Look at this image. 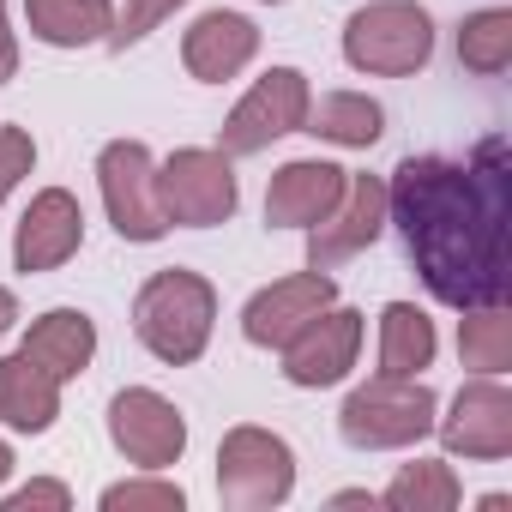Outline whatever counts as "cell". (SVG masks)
<instances>
[{
  "mask_svg": "<svg viewBox=\"0 0 512 512\" xmlns=\"http://www.w3.org/2000/svg\"><path fill=\"white\" fill-rule=\"evenodd\" d=\"M506 139H482L464 163L404 157L386 181V223L446 308L506 302Z\"/></svg>",
  "mask_w": 512,
  "mask_h": 512,
  "instance_id": "cell-1",
  "label": "cell"
},
{
  "mask_svg": "<svg viewBox=\"0 0 512 512\" xmlns=\"http://www.w3.org/2000/svg\"><path fill=\"white\" fill-rule=\"evenodd\" d=\"M25 31L49 49H91L115 31L109 0H25Z\"/></svg>",
  "mask_w": 512,
  "mask_h": 512,
  "instance_id": "cell-19",
  "label": "cell"
},
{
  "mask_svg": "<svg viewBox=\"0 0 512 512\" xmlns=\"http://www.w3.org/2000/svg\"><path fill=\"white\" fill-rule=\"evenodd\" d=\"M434 434L446 440L452 458H476V464L512 458V392L494 374L464 380L452 398V416H434Z\"/></svg>",
  "mask_w": 512,
  "mask_h": 512,
  "instance_id": "cell-10",
  "label": "cell"
},
{
  "mask_svg": "<svg viewBox=\"0 0 512 512\" xmlns=\"http://www.w3.org/2000/svg\"><path fill=\"white\" fill-rule=\"evenodd\" d=\"M344 181L350 169L326 163V157H296L272 175L266 187V223L272 229H314L338 199H344Z\"/></svg>",
  "mask_w": 512,
  "mask_h": 512,
  "instance_id": "cell-15",
  "label": "cell"
},
{
  "mask_svg": "<svg viewBox=\"0 0 512 512\" xmlns=\"http://www.w3.org/2000/svg\"><path fill=\"white\" fill-rule=\"evenodd\" d=\"M253 55H260V25H253L247 13H199L193 31L181 37V61L199 85H223L235 73L253 67Z\"/></svg>",
  "mask_w": 512,
  "mask_h": 512,
  "instance_id": "cell-16",
  "label": "cell"
},
{
  "mask_svg": "<svg viewBox=\"0 0 512 512\" xmlns=\"http://www.w3.org/2000/svg\"><path fill=\"white\" fill-rule=\"evenodd\" d=\"M211 326H217V290L199 272L169 266V272L145 278V290L133 296V332L169 368L199 362L205 344H211Z\"/></svg>",
  "mask_w": 512,
  "mask_h": 512,
  "instance_id": "cell-2",
  "label": "cell"
},
{
  "mask_svg": "<svg viewBox=\"0 0 512 512\" xmlns=\"http://www.w3.org/2000/svg\"><path fill=\"white\" fill-rule=\"evenodd\" d=\"M356 350H362V314L356 308H320L278 356H284V380L302 386V392H320V386H338L350 368H356Z\"/></svg>",
  "mask_w": 512,
  "mask_h": 512,
  "instance_id": "cell-12",
  "label": "cell"
},
{
  "mask_svg": "<svg viewBox=\"0 0 512 512\" xmlns=\"http://www.w3.org/2000/svg\"><path fill=\"white\" fill-rule=\"evenodd\" d=\"M428 55H434V19L416 0H368L344 25V61L368 79L422 73Z\"/></svg>",
  "mask_w": 512,
  "mask_h": 512,
  "instance_id": "cell-4",
  "label": "cell"
},
{
  "mask_svg": "<svg viewBox=\"0 0 512 512\" xmlns=\"http://www.w3.org/2000/svg\"><path fill=\"white\" fill-rule=\"evenodd\" d=\"M380 500L392 512H452L464 500V488H458L446 458H410V464H398V476L386 482Z\"/></svg>",
  "mask_w": 512,
  "mask_h": 512,
  "instance_id": "cell-23",
  "label": "cell"
},
{
  "mask_svg": "<svg viewBox=\"0 0 512 512\" xmlns=\"http://www.w3.org/2000/svg\"><path fill=\"white\" fill-rule=\"evenodd\" d=\"M386 229V181L380 175H350L344 181V199L308 229V266L314 272H332L356 253H368Z\"/></svg>",
  "mask_w": 512,
  "mask_h": 512,
  "instance_id": "cell-11",
  "label": "cell"
},
{
  "mask_svg": "<svg viewBox=\"0 0 512 512\" xmlns=\"http://www.w3.org/2000/svg\"><path fill=\"white\" fill-rule=\"evenodd\" d=\"M37 169V139L25 127H0V205H7V193Z\"/></svg>",
  "mask_w": 512,
  "mask_h": 512,
  "instance_id": "cell-27",
  "label": "cell"
},
{
  "mask_svg": "<svg viewBox=\"0 0 512 512\" xmlns=\"http://www.w3.org/2000/svg\"><path fill=\"white\" fill-rule=\"evenodd\" d=\"M109 440H115V452H121L127 464H139V470H169V464H181V452H187V416H181L163 392L127 386V392H115V404H109Z\"/></svg>",
  "mask_w": 512,
  "mask_h": 512,
  "instance_id": "cell-9",
  "label": "cell"
},
{
  "mask_svg": "<svg viewBox=\"0 0 512 512\" xmlns=\"http://www.w3.org/2000/svg\"><path fill=\"white\" fill-rule=\"evenodd\" d=\"M434 320L416 308V302H386L380 314V374L392 380H416L422 368H434Z\"/></svg>",
  "mask_w": 512,
  "mask_h": 512,
  "instance_id": "cell-21",
  "label": "cell"
},
{
  "mask_svg": "<svg viewBox=\"0 0 512 512\" xmlns=\"http://www.w3.org/2000/svg\"><path fill=\"white\" fill-rule=\"evenodd\" d=\"M302 133H314L326 145H344V151H368L386 133V109L362 91H326V97H308Z\"/></svg>",
  "mask_w": 512,
  "mask_h": 512,
  "instance_id": "cell-20",
  "label": "cell"
},
{
  "mask_svg": "<svg viewBox=\"0 0 512 512\" xmlns=\"http://www.w3.org/2000/svg\"><path fill=\"white\" fill-rule=\"evenodd\" d=\"M19 73V37L7 31V19H0V85H7Z\"/></svg>",
  "mask_w": 512,
  "mask_h": 512,
  "instance_id": "cell-29",
  "label": "cell"
},
{
  "mask_svg": "<svg viewBox=\"0 0 512 512\" xmlns=\"http://www.w3.org/2000/svg\"><path fill=\"white\" fill-rule=\"evenodd\" d=\"M0 19H7V0H0Z\"/></svg>",
  "mask_w": 512,
  "mask_h": 512,
  "instance_id": "cell-33",
  "label": "cell"
},
{
  "mask_svg": "<svg viewBox=\"0 0 512 512\" xmlns=\"http://www.w3.org/2000/svg\"><path fill=\"white\" fill-rule=\"evenodd\" d=\"M458 67L476 79H500L512 67V7H482L458 25Z\"/></svg>",
  "mask_w": 512,
  "mask_h": 512,
  "instance_id": "cell-24",
  "label": "cell"
},
{
  "mask_svg": "<svg viewBox=\"0 0 512 512\" xmlns=\"http://www.w3.org/2000/svg\"><path fill=\"white\" fill-rule=\"evenodd\" d=\"M157 205L169 217V229H217L235 217L241 187L223 151L211 145H181L157 163Z\"/></svg>",
  "mask_w": 512,
  "mask_h": 512,
  "instance_id": "cell-5",
  "label": "cell"
},
{
  "mask_svg": "<svg viewBox=\"0 0 512 512\" xmlns=\"http://www.w3.org/2000/svg\"><path fill=\"white\" fill-rule=\"evenodd\" d=\"M7 476H13V446L0 440V482H7Z\"/></svg>",
  "mask_w": 512,
  "mask_h": 512,
  "instance_id": "cell-32",
  "label": "cell"
},
{
  "mask_svg": "<svg viewBox=\"0 0 512 512\" xmlns=\"http://www.w3.org/2000/svg\"><path fill=\"white\" fill-rule=\"evenodd\" d=\"M308 97H314V91H308V73H296V67L260 73V79H253V91L229 109L217 151H223V157H253V151H266V145L284 139V133H302Z\"/></svg>",
  "mask_w": 512,
  "mask_h": 512,
  "instance_id": "cell-8",
  "label": "cell"
},
{
  "mask_svg": "<svg viewBox=\"0 0 512 512\" xmlns=\"http://www.w3.org/2000/svg\"><path fill=\"white\" fill-rule=\"evenodd\" d=\"M266 7H278V0H266Z\"/></svg>",
  "mask_w": 512,
  "mask_h": 512,
  "instance_id": "cell-34",
  "label": "cell"
},
{
  "mask_svg": "<svg viewBox=\"0 0 512 512\" xmlns=\"http://www.w3.org/2000/svg\"><path fill=\"white\" fill-rule=\"evenodd\" d=\"M19 350L67 386V380H79V374L91 368V356H97V326H91V314H79V308H49L43 320H31V332H25Z\"/></svg>",
  "mask_w": 512,
  "mask_h": 512,
  "instance_id": "cell-18",
  "label": "cell"
},
{
  "mask_svg": "<svg viewBox=\"0 0 512 512\" xmlns=\"http://www.w3.org/2000/svg\"><path fill=\"white\" fill-rule=\"evenodd\" d=\"M31 506H55V512H67L73 494H67V482H25V488L7 494V512H31Z\"/></svg>",
  "mask_w": 512,
  "mask_h": 512,
  "instance_id": "cell-28",
  "label": "cell"
},
{
  "mask_svg": "<svg viewBox=\"0 0 512 512\" xmlns=\"http://www.w3.org/2000/svg\"><path fill=\"white\" fill-rule=\"evenodd\" d=\"M97 187H103V211H109L121 241H163L169 235V217L157 205V157L139 139H109L103 145Z\"/></svg>",
  "mask_w": 512,
  "mask_h": 512,
  "instance_id": "cell-7",
  "label": "cell"
},
{
  "mask_svg": "<svg viewBox=\"0 0 512 512\" xmlns=\"http://www.w3.org/2000/svg\"><path fill=\"white\" fill-rule=\"evenodd\" d=\"M434 416H440V398L416 380H392V374H374L368 386H356L338 410V434L356 446V452H404L416 440L434 434Z\"/></svg>",
  "mask_w": 512,
  "mask_h": 512,
  "instance_id": "cell-3",
  "label": "cell"
},
{
  "mask_svg": "<svg viewBox=\"0 0 512 512\" xmlns=\"http://www.w3.org/2000/svg\"><path fill=\"white\" fill-rule=\"evenodd\" d=\"M61 416V380L37 368L25 350L0 356V422L19 434H49Z\"/></svg>",
  "mask_w": 512,
  "mask_h": 512,
  "instance_id": "cell-17",
  "label": "cell"
},
{
  "mask_svg": "<svg viewBox=\"0 0 512 512\" xmlns=\"http://www.w3.org/2000/svg\"><path fill=\"white\" fill-rule=\"evenodd\" d=\"M13 320H19V302H13V290H0V332H13Z\"/></svg>",
  "mask_w": 512,
  "mask_h": 512,
  "instance_id": "cell-30",
  "label": "cell"
},
{
  "mask_svg": "<svg viewBox=\"0 0 512 512\" xmlns=\"http://www.w3.org/2000/svg\"><path fill=\"white\" fill-rule=\"evenodd\" d=\"M79 247H85V211H79V199L67 187H43L25 205L19 229H13V266L25 278L31 272H55V266L73 260Z\"/></svg>",
  "mask_w": 512,
  "mask_h": 512,
  "instance_id": "cell-14",
  "label": "cell"
},
{
  "mask_svg": "<svg viewBox=\"0 0 512 512\" xmlns=\"http://www.w3.org/2000/svg\"><path fill=\"white\" fill-rule=\"evenodd\" d=\"M175 7H187V0H127V7L115 13V31H109V49H133V43H145Z\"/></svg>",
  "mask_w": 512,
  "mask_h": 512,
  "instance_id": "cell-26",
  "label": "cell"
},
{
  "mask_svg": "<svg viewBox=\"0 0 512 512\" xmlns=\"http://www.w3.org/2000/svg\"><path fill=\"white\" fill-rule=\"evenodd\" d=\"M338 506H374V494L368 488H350V494H338Z\"/></svg>",
  "mask_w": 512,
  "mask_h": 512,
  "instance_id": "cell-31",
  "label": "cell"
},
{
  "mask_svg": "<svg viewBox=\"0 0 512 512\" xmlns=\"http://www.w3.org/2000/svg\"><path fill=\"white\" fill-rule=\"evenodd\" d=\"M296 488V452L290 440H278L272 428H229L223 446H217V494L223 506L235 512H266V506H284Z\"/></svg>",
  "mask_w": 512,
  "mask_h": 512,
  "instance_id": "cell-6",
  "label": "cell"
},
{
  "mask_svg": "<svg viewBox=\"0 0 512 512\" xmlns=\"http://www.w3.org/2000/svg\"><path fill=\"white\" fill-rule=\"evenodd\" d=\"M103 506H109V512H121V506H127V512H181L187 494H181L175 482H145V476H139V482L103 488Z\"/></svg>",
  "mask_w": 512,
  "mask_h": 512,
  "instance_id": "cell-25",
  "label": "cell"
},
{
  "mask_svg": "<svg viewBox=\"0 0 512 512\" xmlns=\"http://www.w3.org/2000/svg\"><path fill=\"white\" fill-rule=\"evenodd\" d=\"M338 302V284H332V272H290V278H278V284H266L260 296H253L247 308H241V338L247 344H260V350H284L320 308H332Z\"/></svg>",
  "mask_w": 512,
  "mask_h": 512,
  "instance_id": "cell-13",
  "label": "cell"
},
{
  "mask_svg": "<svg viewBox=\"0 0 512 512\" xmlns=\"http://www.w3.org/2000/svg\"><path fill=\"white\" fill-rule=\"evenodd\" d=\"M458 362L470 374H494V380L512 368V314H506V302L464 308V320H458Z\"/></svg>",
  "mask_w": 512,
  "mask_h": 512,
  "instance_id": "cell-22",
  "label": "cell"
}]
</instances>
